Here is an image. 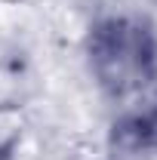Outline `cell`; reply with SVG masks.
Wrapping results in <instances>:
<instances>
[{
    "label": "cell",
    "mask_w": 157,
    "mask_h": 160,
    "mask_svg": "<svg viewBox=\"0 0 157 160\" xmlns=\"http://www.w3.org/2000/svg\"><path fill=\"white\" fill-rule=\"evenodd\" d=\"M93 74L102 89L126 96L142 89L154 74V43L148 28L129 19H108L89 34Z\"/></svg>",
    "instance_id": "cell-1"
},
{
    "label": "cell",
    "mask_w": 157,
    "mask_h": 160,
    "mask_svg": "<svg viewBox=\"0 0 157 160\" xmlns=\"http://www.w3.org/2000/svg\"><path fill=\"white\" fill-rule=\"evenodd\" d=\"M136 136H139V145H142V148L157 151V105L139 117V123H136Z\"/></svg>",
    "instance_id": "cell-2"
},
{
    "label": "cell",
    "mask_w": 157,
    "mask_h": 160,
    "mask_svg": "<svg viewBox=\"0 0 157 160\" xmlns=\"http://www.w3.org/2000/svg\"><path fill=\"white\" fill-rule=\"evenodd\" d=\"M16 96H19V80L6 65H0V108L16 105Z\"/></svg>",
    "instance_id": "cell-3"
}]
</instances>
